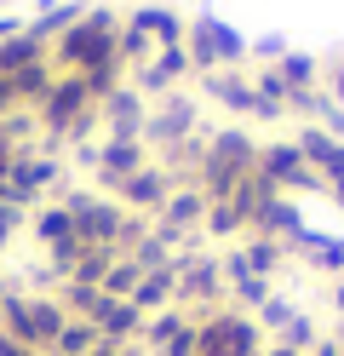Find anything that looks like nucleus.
Listing matches in <instances>:
<instances>
[{
    "label": "nucleus",
    "instance_id": "f704fd0d",
    "mask_svg": "<svg viewBox=\"0 0 344 356\" xmlns=\"http://www.w3.org/2000/svg\"><path fill=\"white\" fill-rule=\"evenodd\" d=\"M338 339H344V333H338Z\"/></svg>",
    "mask_w": 344,
    "mask_h": 356
},
{
    "label": "nucleus",
    "instance_id": "c85d7f7f",
    "mask_svg": "<svg viewBox=\"0 0 344 356\" xmlns=\"http://www.w3.org/2000/svg\"><path fill=\"white\" fill-rule=\"evenodd\" d=\"M259 58H281V35H264L259 40Z\"/></svg>",
    "mask_w": 344,
    "mask_h": 356
},
{
    "label": "nucleus",
    "instance_id": "ddd939ff",
    "mask_svg": "<svg viewBox=\"0 0 344 356\" xmlns=\"http://www.w3.org/2000/svg\"><path fill=\"white\" fill-rule=\"evenodd\" d=\"M138 167H144V149H138L132 138H115V144L104 149V178H109V184H121V178H132Z\"/></svg>",
    "mask_w": 344,
    "mask_h": 356
},
{
    "label": "nucleus",
    "instance_id": "f3484780",
    "mask_svg": "<svg viewBox=\"0 0 344 356\" xmlns=\"http://www.w3.org/2000/svg\"><path fill=\"white\" fill-rule=\"evenodd\" d=\"M58 305L69 310V316H92V310L104 305V287H98V282H63Z\"/></svg>",
    "mask_w": 344,
    "mask_h": 356
},
{
    "label": "nucleus",
    "instance_id": "4be33fe9",
    "mask_svg": "<svg viewBox=\"0 0 344 356\" xmlns=\"http://www.w3.org/2000/svg\"><path fill=\"white\" fill-rule=\"evenodd\" d=\"M35 236L46 241V248H58V241L75 236V225H69V213H63V207H52V213H40V218H35Z\"/></svg>",
    "mask_w": 344,
    "mask_h": 356
},
{
    "label": "nucleus",
    "instance_id": "a878e982",
    "mask_svg": "<svg viewBox=\"0 0 344 356\" xmlns=\"http://www.w3.org/2000/svg\"><path fill=\"white\" fill-rule=\"evenodd\" d=\"M155 356H195V322H190V327H183V333H178V339H167V345H161Z\"/></svg>",
    "mask_w": 344,
    "mask_h": 356
},
{
    "label": "nucleus",
    "instance_id": "f8f14e48",
    "mask_svg": "<svg viewBox=\"0 0 344 356\" xmlns=\"http://www.w3.org/2000/svg\"><path fill=\"white\" fill-rule=\"evenodd\" d=\"M121 202H132V207H161V202H167V172L138 167L132 178H121Z\"/></svg>",
    "mask_w": 344,
    "mask_h": 356
},
{
    "label": "nucleus",
    "instance_id": "473e14b6",
    "mask_svg": "<svg viewBox=\"0 0 344 356\" xmlns=\"http://www.w3.org/2000/svg\"><path fill=\"white\" fill-rule=\"evenodd\" d=\"M0 35H17V24H12V17H0Z\"/></svg>",
    "mask_w": 344,
    "mask_h": 356
},
{
    "label": "nucleus",
    "instance_id": "f257e3e1",
    "mask_svg": "<svg viewBox=\"0 0 344 356\" xmlns=\"http://www.w3.org/2000/svg\"><path fill=\"white\" fill-rule=\"evenodd\" d=\"M259 350H264V333L247 310L218 305L195 316V356H259Z\"/></svg>",
    "mask_w": 344,
    "mask_h": 356
},
{
    "label": "nucleus",
    "instance_id": "2f4dec72",
    "mask_svg": "<svg viewBox=\"0 0 344 356\" xmlns=\"http://www.w3.org/2000/svg\"><path fill=\"white\" fill-rule=\"evenodd\" d=\"M259 356H298V350H293V345H264Z\"/></svg>",
    "mask_w": 344,
    "mask_h": 356
},
{
    "label": "nucleus",
    "instance_id": "bb28decb",
    "mask_svg": "<svg viewBox=\"0 0 344 356\" xmlns=\"http://www.w3.org/2000/svg\"><path fill=\"white\" fill-rule=\"evenodd\" d=\"M0 356H40V350H29V345H17L12 333H0Z\"/></svg>",
    "mask_w": 344,
    "mask_h": 356
},
{
    "label": "nucleus",
    "instance_id": "f03ea898",
    "mask_svg": "<svg viewBox=\"0 0 344 356\" xmlns=\"http://www.w3.org/2000/svg\"><path fill=\"white\" fill-rule=\"evenodd\" d=\"M69 322V310L58 299H29V293H0V333H12L17 345H29L46 356V345L58 339V327Z\"/></svg>",
    "mask_w": 344,
    "mask_h": 356
},
{
    "label": "nucleus",
    "instance_id": "b1692460",
    "mask_svg": "<svg viewBox=\"0 0 344 356\" xmlns=\"http://www.w3.org/2000/svg\"><path fill=\"white\" fill-rule=\"evenodd\" d=\"M247 225V218L236 213V202H206V230H213V236H236Z\"/></svg>",
    "mask_w": 344,
    "mask_h": 356
},
{
    "label": "nucleus",
    "instance_id": "9b49d317",
    "mask_svg": "<svg viewBox=\"0 0 344 356\" xmlns=\"http://www.w3.org/2000/svg\"><path fill=\"white\" fill-rule=\"evenodd\" d=\"M104 339H98V327H92L86 316H69L63 327H58V339L46 345V356H92Z\"/></svg>",
    "mask_w": 344,
    "mask_h": 356
},
{
    "label": "nucleus",
    "instance_id": "4468645a",
    "mask_svg": "<svg viewBox=\"0 0 344 356\" xmlns=\"http://www.w3.org/2000/svg\"><path fill=\"white\" fill-rule=\"evenodd\" d=\"M190 327V316H183V305H167V310H155V316H144V339L161 350L167 339H178V333Z\"/></svg>",
    "mask_w": 344,
    "mask_h": 356
},
{
    "label": "nucleus",
    "instance_id": "cd10ccee",
    "mask_svg": "<svg viewBox=\"0 0 344 356\" xmlns=\"http://www.w3.org/2000/svg\"><path fill=\"white\" fill-rule=\"evenodd\" d=\"M310 356H344V339H316Z\"/></svg>",
    "mask_w": 344,
    "mask_h": 356
},
{
    "label": "nucleus",
    "instance_id": "412c9836",
    "mask_svg": "<svg viewBox=\"0 0 344 356\" xmlns=\"http://www.w3.org/2000/svg\"><path fill=\"white\" fill-rule=\"evenodd\" d=\"M316 339H321V327H316V322L304 316V310H298V316H293V322L281 327V339H275V345H293L298 356H310V345H316Z\"/></svg>",
    "mask_w": 344,
    "mask_h": 356
},
{
    "label": "nucleus",
    "instance_id": "5701e85b",
    "mask_svg": "<svg viewBox=\"0 0 344 356\" xmlns=\"http://www.w3.org/2000/svg\"><path fill=\"white\" fill-rule=\"evenodd\" d=\"M206 92H213L218 104H229V109H252V86L229 81V75H213V81H206Z\"/></svg>",
    "mask_w": 344,
    "mask_h": 356
},
{
    "label": "nucleus",
    "instance_id": "7ed1b4c3",
    "mask_svg": "<svg viewBox=\"0 0 344 356\" xmlns=\"http://www.w3.org/2000/svg\"><path fill=\"white\" fill-rule=\"evenodd\" d=\"M58 58L69 63L75 75H98L121 58V35H115V17L109 12H92V17H75V29L63 35Z\"/></svg>",
    "mask_w": 344,
    "mask_h": 356
},
{
    "label": "nucleus",
    "instance_id": "aec40b11",
    "mask_svg": "<svg viewBox=\"0 0 344 356\" xmlns=\"http://www.w3.org/2000/svg\"><path fill=\"white\" fill-rule=\"evenodd\" d=\"M229 293H236V310L252 316V310L270 299V276H236V282H229Z\"/></svg>",
    "mask_w": 344,
    "mask_h": 356
},
{
    "label": "nucleus",
    "instance_id": "72a5a7b5",
    "mask_svg": "<svg viewBox=\"0 0 344 356\" xmlns=\"http://www.w3.org/2000/svg\"><path fill=\"white\" fill-rule=\"evenodd\" d=\"M338 98H344V63H338Z\"/></svg>",
    "mask_w": 344,
    "mask_h": 356
},
{
    "label": "nucleus",
    "instance_id": "39448f33",
    "mask_svg": "<svg viewBox=\"0 0 344 356\" xmlns=\"http://www.w3.org/2000/svg\"><path fill=\"white\" fill-rule=\"evenodd\" d=\"M190 40H195L190 63H241V58H247V40L229 29V24H213V17H201Z\"/></svg>",
    "mask_w": 344,
    "mask_h": 356
},
{
    "label": "nucleus",
    "instance_id": "393cba45",
    "mask_svg": "<svg viewBox=\"0 0 344 356\" xmlns=\"http://www.w3.org/2000/svg\"><path fill=\"white\" fill-rule=\"evenodd\" d=\"M183 70H190V52H183V47H161V58H155V86H167V81H178Z\"/></svg>",
    "mask_w": 344,
    "mask_h": 356
},
{
    "label": "nucleus",
    "instance_id": "423d86ee",
    "mask_svg": "<svg viewBox=\"0 0 344 356\" xmlns=\"http://www.w3.org/2000/svg\"><path fill=\"white\" fill-rule=\"evenodd\" d=\"M86 322L98 327V339H104V345H132L138 333H144V310H138L132 299H104Z\"/></svg>",
    "mask_w": 344,
    "mask_h": 356
},
{
    "label": "nucleus",
    "instance_id": "1a4fd4ad",
    "mask_svg": "<svg viewBox=\"0 0 344 356\" xmlns=\"http://www.w3.org/2000/svg\"><path fill=\"white\" fill-rule=\"evenodd\" d=\"M86 98H92V81H86V75H75V81H58L40 104H46V115H52L58 127H69V121H75L81 109H86Z\"/></svg>",
    "mask_w": 344,
    "mask_h": 356
},
{
    "label": "nucleus",
    "instance_id": "a211bd4d",
    "mask_svg": "<svg viewBox=\"0 0 344 356\" xmlns=\"http://www.w3.org/2000/svg\"><path fill=\"white\" fill-rule=\"evenodd\" d=\"M138 276H144V270H138V264L132 259H115L109 264V270H104V299H132V287H138Z\"/></svg>",
    "mask_w": 344,
    "mask_h": 356
},
{
    "label": "nucleus",
    "instance_id": "7c9ffc66",
    "mask_svg": "<svg viewBox=\"0 0 344 356\" xmlns=\"http://www.w3.org/2000/svg\"><path fill=\"white\" fill-rule=\"evenodd\" d=\"M333 305H338V316H344V270H338V282H333Z\"/></svg>",
    "mask_w": 344,
    "mask_h": 356
},
{
    "label": "nucleus",
    "instance_id": "9d476101",
    "mask_svg": "<svg viewBox=\"0 0 344 356\" xmlns=\"http://www.w3.org/2000/svg\"><path fill=\"white\" fill-rule=\"evenodd\" d=\"M287 241H293L298 253H310V264H316L321 276H338L344 270V241H327V236H316V230H293Z\"/></svg>",
    "mask_w": 344,
    "mask_h": 356
},
{
    "label": "nucleus",
    "instance_id": "0eeeda50",
    "mask_svg": "<svg viewBox=\"0 0 344 356\" xmlns=\"http://www.w3.org/2000/svg\"><path fill=\"white\" fill-rule=\"evenodd\" d=\"M298 155H304V161L321 172V178H344V138H333V132H321V127H310L304 138H298Z\"/></svg>",
    "mask_w": 344,
    "mask_h": 356
},
{
    "label": "nucleus",
    "instance_id": "dca6fc26",
    "mask_svg": "<svg viewBox=\"0 0 344 356\" xmlns=\"http://www.w3.org/2000/svg\"><path fill=\"white\" fill-rule=\"evenodd\" d=\"M241 259H247L252 276H275V264H281V241H275V236H252L247 248H241Z\"/></svg>",
    "mask_w": 344,
    "mask_h": 356
},
{
    "label": "nucleus",
    "instance_id": "6e6552de",
    "mask_svg": "<svg viewBox=\"0 0 344 356\" xmlns=\"http://www.w3.org/2000/svg\"><path fill=\"white\" fill-rule=\"evenodd\" d=\"M132 305L144 310V316L178 305V270H172V264H167V270H144V276H138V287H132Z\"/></svg>",
    "mask_w": 344,
    "mask_h": 356
},
{
    "label": "nucleus",
    "instance_id": "2eb2a0df",
    "mask_svg": "<svg viewBox=\"0 0 344 356\" xmlns=\"http://www.w3.org/2000/svg\"><path fill=\"white\" fill-rule=\"evenodd\" d=\"M167 230H190L195 218H206V195H195V190H183V195H167Z\"/></svg>",
    "mask_w": 344,
    "mask_h": 356
},
{
    "label": "nucleus",
    "instance_id": "c756f323",
    "mask_svg": "<svg viewBox=\"0 0 344 356\" xmlns=\"http://www.w3.org/2000/svg\"><path fill=\"white\" fill-rule=\"evenodd\" d=\"M92 356H132V345H98Z\"/></svg>",
    "mask_w": 344,
    "mask_h": 356
},
{
    "label": "nucleus",
    "instance_id": "6ab92c4d",
    "mask_svg": "<svg viewBox=\"0 0 344 356\" xmlns=\"http://www.w3.org/2000/svg\"><path fill=\"white\" fill-rule=\"evenodd\" d=\"M298 316V310H293V299H281V293H270L259 310H252V322H259V333H281L287 322Z\"/></svg>",
    "mask_w": 344,
    "mask_h": 356
},
{
    "label": "nucleus",
    "instance_id": "20e7f679",
    "mask_svg": "<svg viewBox=\"0 0 344 356\" xmlns=\"http://www.w3.org/2000/svg\"><path fill=\"white\" fill-rule=\"evenodd\" d=\"M172 270H178V305H201V310H218V299H224V264H218V259L172 264Z\"/></svg>",
    "mask_w": 344,
    "mask_h": 356
}]
</instances>
